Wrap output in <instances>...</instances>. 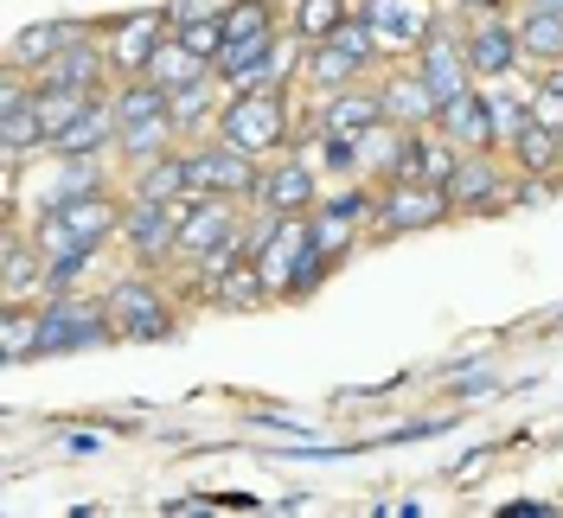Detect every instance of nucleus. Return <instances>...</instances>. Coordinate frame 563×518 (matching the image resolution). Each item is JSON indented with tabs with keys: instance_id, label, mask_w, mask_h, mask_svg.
Masks as SVG:
<instances>
[{
	"instance_id": "nucleus-1",
	"label": "nucleus",
	"mask_w": 563,
	"mask_h": 518,
	"mask_svg": "<svg viewBox=\"0 0 563 518\" xmlns=\"http://www.w3.org/2000/svg\"><path fill=\"white\" fill-rule=\"evenodd\" d=\"M115 103V147L147 167L154 154H167V141L179 135L174 129V90H161L154 77H129L122 84V97H109Z\"/></svg>"
},
{
	"instance_id": "nucleus-2",
	"label": "nucleus",
	"mask_w": 563,
	"mask_h": 518,
	"mask_svg": "<svg viewBox=\"0 0 563 518\" xmlns=\"http://www.w3.org/2000/svg\"><path fill=\"white\" fill-rule=\"evenodd\" d=\"M122 218H129V211H115V199H103V192L65 199V206H52L38 218V256L52 263V256H65V250H103V243L122 231Z\"/></svg>"
},
{
	"instance_id": "nucleus-3",
	"label": "nucleus",
	"mask_w": 563,
	"mask_h": 518,
	"mask_svg": "<svg viewBox=\"0 0 563 518\" xmlns=\"http://www.w3.org/2000/svg\"><path fill=\"white\" fill-rule=\"evenodd\" d=\"M282 135H288V90H282V84L238 90L231 103L218 109V141H231V147H244V154L282 147Z\"/></svg>"
},
{
	"instance_id": "nucleus-4",
	"label": "nucleus",
	"mask_w": 563,
	"mask_h": 518,
	"mask_svg": "<svg viewBox=\"0 0 563 518\" xmlns=\"http://www.w3.org/2000/svg\"><path fill=\"white\" fill-rule=\"evenodd\" d=\"M109 333H115L109 301H90V295H70V288H58V295L45 301L38 352H45V359H58V352H90V345H103Z\"/></svg>"
},
{
	"instance_id": "nucleus-5",
	"label": "nucleus",
	"mask_w": 563,
	"mask_h": 518,
	"mask_svg": "<svg viewBox=\"0 0 563 518\" xmlns=\"http://www.w3.org/2000/svg\"><path fill=\"white\" fill-rule=\"evenodd\" d=\"M449 192L429 186V179H385L378 192V211H372V231L378 238H404V231H435L449 218Z\"/></svg>"
},
{
	"instance_id": "nucleus-6",
	"label": "nucleus",
	"mask_w": 563,
	"mask_h": 518,
	"mask_svg": "<svg viewBox=\"0 0 563 518\" xmlns=\"http://www.w3.org/2000/svg\"><path fill=\"white\" fill-rule=\"evenodd\" d=\"M378 58V33H372V20L358 13L352 26H340L333 38H320L314 58H308V77H314L320 90H346V84H358L365 77V65Z\"/></svg>"
},
{
	"instance_id": "nucleus-7",
	"label": "nucleus",
	"mask_w": 563,
	"mask_h": 518,
	"mask_svg": "<svg viewBox=\"0 0 563 518\" xmlns=\"http://www.w3.org/2000/svg\"><path fill=\"white\" fill-rule=\"evenodd\" d=\"M109 320H115V340H167L174 333L167 295L141 276H122L109 288Z\"/></svg>"
},
{
	"instance_id": "nucleus-8",
	"label": "nucleus",
	"mask_w": 563,
	"mask_h": 518,
	"mask_svg": "<svg viewBox=\"0 0 563 518\" xmlns=\"http://www.w3.org/2000/svg\"><path fill=\"white\" fill-rule=\"evenodd\" d=\"M186 206H192V192H186V199H167V206H147V199H135V206H129V218H122V243L135 250L141 263L179 256V224H186Z\"/></svg>"
},
{
	"instance_id": "nucleus-9",
	"label": "nucleus",
	"mask_w": 563,
	"mask_h": 518,
	"mask_svg": "<svg viewBox=\"0 0 563 518\" xmlns=\"http://www.w3.org/2000/svg\"><path fill=\"white\" fill-rule=\"evenodd\" d=\"M372 211H378V192H365V186H340V192H327L308 218H314V238H320V250L340 263L352 250V238L372 224Z\"/></svg>"
},
{
	"instance_id": "nucleus-10",
	"label": "nucleus",
	"mask_w": 563,
	"mask_h": 518,
	"mask_svg": "<svg viewBox=\"0 0 563 518\" xmlns=\"http://www.w3.org/2000/svg\"><path fill=\"white\" fill-rule=\"evenodd\" d=\"M186 173H192V192H218V199H244V192H256V186H263V173H256V154L231 147V141L186 154Z\"/></svg>"
},
{
	"instance_id": "nucleus-11",
	"label": "nucleus",
	"mask_w": 563,
	"mask_h": 518,
	"mask_svg": "<svg viewBox=\"0 0 563 518\" xmlns=\"http://www.w3.org/2000/svg\"><path fill=\"white\" fill-rule=\"evenodd\" d=\"M167 38H174V20H167V13H129V20H115V26H109V70L147 77L154 52H161Z\"/></svg>"
},
{
	"instance_id": "nucleus-12",
	"label": "nucleus",
	"mask_w": 563,
	"mask_h": 518,
	"mask_svg": "<svg viewBox=\"0 0 563 518\" xmlns=\"http://www.w3.org/2000/svg\"><path fill=\"white\" fill-rule=\"evenodd\" d=\"M417 70L429 77V90H435L442 103H461V97L474 90V65H467V45H455L449 33H435V26H429V38L417 45Z\"/></svg>"
},
{
	"instance_id": "nucleus-13",
	"label": "nucleus",
	"mask_w": 563,
	"mask_h": 518,
	"mask_svg": "<svg viewBox=\"0 0 563 518\" xmlns=\"http://www.w3.org/2000/svg\"><path fill=\"white\" fill-rule=\"evenodd\" d=\"M238 238V211L231 199H218V192H192V206H186V224H179V256H206L218 243Z\"/></svg>"
},
{
	"instance_id": "nucleus-14",
	"label": "nucleus",
	"mask_w": 563,
	"mask_h": 518,
	"mask_svg": "<svg viewBox=\"0 0 563 518\" xmlns=\"http://www.w3.org/2000/svg\"><path fill=\"white\" fill-rule=\"evenodd\" d=\"M256 206L276 211V218H301V211L320 206V186H314V167L308 161H282V167L263 173V186H256Z\"/></svg>"
},
{
	"instance_id": "nucleus-15",
	"label": "nucleus",
	"mask_w": 563,
	"mask_h": 518,
	"mask_svg": "<svg viewBox=\"0 0 563 518\" xmlns=\"http://www.w3.org/2000/svg\"><path fill=\"white\" fill-rule=\"evenodd\" d=\"M378 122H390L385 115V90H372V84H346V90H333V103H327V115H320V135H372Z\"/></svg>"
},
{
	"instance_id": "nucleus-16",
	"label": "nucleus",
	"mask_w": 563,
	"mask_h": 518,
	"mask_svg": "<svg viewBox=\"0 0 563 518\" xmlns=\"http://www.w3.org/2000/svg\"><path fill=\"white\" fill-rule=\"evenodd\" d=\"M109 70V45H90V38H77V45H65V52H52L45 65L33 70L38 90H52V84H65V90H97Z\"/></svg>"
},
{
	"instance_id": "nucleus-17",
	"label": "nucleus",
	"mask_w": 563,
	"mask_h": 518,
	"mask_svg": "<svg viewBox=\"0 0 563 518\" xmlns=\"http://www.w3.org/2000/svg\"><path fill=\"white\" fill-rule=\"evenodd\" d=\"M435 129L455 141L461 154H493V147H499V129H493V109H487V97H481V90H467L461 103H442Z\"/></svg>"
},
{
	"instance_id": "nucleus-18",
	"label": "nucleus",
	"mask_w": 563,
	"mask_h": 518,
	"mask_svg": "<svg viewBox=\"0 0 563 518\" xmlns=\"http://www.w3.org/2000/svg\"><path fill=\"white\" fill-rule=\"evenodd\" d=\"M442 192H449L455 211H493L499 199H506V179H499V167H493L487 154H461Z\"/></svg>"
},
{
	"instance_id": "nucleus-19",
	"label": "nucleus",
	"mask_w": 563,
	"mask_h": 518,
	"mask_svg": "<svg viewBox=\"0 0 563 518\" xmlns=\"http://www.w3.org/2000/svg\"><path fill=\"white\" fill-rule=\"evenodd\" d=\"M103 147H115V103H103V97H90V109L70 122V129H58V135L45 141V154H103Z\"/></svg>"
},
{
	"instance_id": "nucleus-20",
	"label": "nucleus",
	"mask_w": 563,
	"mask_h": 518,
	"mask_svg": "<svg viewBox=\"0 0 563 518\" xmlns=\"http://www.w3.org/2000/svg\"><path fill=\"white\" fill-rule=\"evenodd\" d=\"M365 20L378 33V52H404V45H422L429 38V13H417L410 0H365Z\"/></svg>"
},
{
	"instance_id": "nucleus-21",
	"label": "nucleus",
	"mask_w": 563,
	"mask_h": 518,
	"mask_svg": "<svg viewBox=\"0 0 563 518\" xmlns=\"http://www.w3.org/2000/svg\"><path fill=\"white\" fill-rule=\"evenodd\" d=\"M385 115L397 129H435V115H442V97L429 90V77L410 70V77H390L385 84Z\"/></svg>"
},
{
	"instance_id": "nucleus-22",
	"label": "nucleus",
	"mask_w": 563,
	"mask_h": 518,
	"mask_svg": "<svg viewBox=\"0 0 563 518\" xmlns=\"http://www.w3.org/2000/svg\"><path fill=\"white\" fill-rule=\"evenodd\" d=\"M77 38H90L84 20H45V26H26V33L13 38L7 65H13V70H38L52 52H65V45H77Z\"/></svg>"
},
{
	"instance_id": "nucleus-23",
	"label": "nucleus",
	"mask_w": 563,
	"mask_h": 518,
	"mask_svg": "<svg viewBox=\"0 0 563 518\" xmlns=\"http://www.w3.org/2000/svg\"><path fill=\"white\" fill-rule=\"evenodd\" d=\"M526 58V45H519V26H499V20H487L481 33L467 38V65H474V77H512V65Z\"/></svg>"
},
{
	"instance_id": "nucleus-24",
	"label": "nucleus",
	"mask_w": 563,
	"mask_h": 518,
	"mask_svg": "<svg viewBox=\"0 0 563 518\" xmlns=\"http://www.w3.org/2000/svg\"><path fill=\"white\" fill-rule=\"evenodd\" d=\"M506 154H512V167H519V173H558V161H563V135L551 129V122H538V115H531L526 129L506 141Z\"/></svg>"
},
{
	"instance_id": "nucleus-25",
	"label": "nucleus",
	"mask_w": 563,
	"mask_h": 518,
	"mask_svg": "<svg viewBox=\"0 0 563 518\" xmlns=\"http://www.w3.org/2000/svg\"><path fill=\"white\" fill-rule=\"evenodd\" d=\"M186 192H192L186 154H154V161L135 173V199H147V206H167V199H186Z\"/></svg>"
},
{
	"instance_id": "nucleus-26",
	"label": "nucleus",
	"mask_w": 563,
	"mask_h": 518,
	"mask_svg": "<svg viewBox=\"0 0 563 518\" xmlns=\"http://www.w3.org/2000/svg\"><path fill=\"white\" fill-rule=\"evenodd\" d=\"M211 70H218L211 58H199V52H186L179 38H167V45L154 52V65H147V77H154L161 90H192V84H206Z\"/></svg>"
},
{
	"instance_id": "nucleus-27",
	"label": "nucleus",
	"mask_w": 563,
	"mask_h": 518,
	"mask_svg": "<svg viewBox=\"0 0 563 518\" xmlns=\"http://www.w3.org/2000/svg\"><path fill=\"white\" fill-rule=\"evenodd\" d=\"M90 97H97V90H65V84L38 90V84H33V109H38V129H45V141L58 135V129H70V122L90 109Z\"/></svg>"
},
{
	"instance_id": "nucleus-28",
	"label": "nucleus",
	"mask_w": 563,
	"mask_h": 518,
	"mask_svg": "<svg viewBox=\"0 0 563 518\" xmlns=\"http://www.w3.org/2000/svg\"><path fill=\"white\" fill-rule=\"evenodd\" d=\"M0 147H7V167L26 161L33 147H45V129H38V109L20 103V109H0Z\"/></svg>"
},
{
	"instance_id": "nucleus-29",
	"label": "nucleus",
	"mask_w": 563,
	"mask_h": 518,
	"mask_svg": "<svg viewBox=\"0 0 563 518\" xmlns=\"http://www.w3.org/2000/svg\"><path fill=\"white\" fill-rule=\"evenodd\" d=\"M519 45L538 65H563V13H526L519 20Z\"/></svg>"
},
{
	"instance_id": "nucleus-30",
	"label": "nucleus",
	"mask_w": 563,
	"mask_h": 518,
	"mask_svg": "<svg viewBox=\"0 0 563 518\" xmlns=\"http://www.w3.org/2000/svg\"><path fill=\"white\" fill-rule=\"evenodd\" d=\"M84 192H103V167H97V154H65V173L45 192V211L65 206V199H84Z\"/></svg>"
},
{
	"instance_id": "nucleus-31",
	"label": "nucleus",
	"mask_w": 563,
	"mask_h": 518,
	"mask_svg": "<svg viewBox=\"0 0 563 518\" xmlns=\"http://www.w3.org/2000/svg\"><path fill=\"white\" fill-rule=\"evenodd\" d=\"M218 301L224 308H256V301H269V276H263V263H238V269H224L218 276Z\"/></svg>"
},
{
	"instance_id": "nucleus-32",
	"label": "nucleus",
	"mask_w": 563,
	"mask_h": 518,
	"mask_svg": "<svg viewBox=\"0 0 563 518\" xmlns=\"http://www.w3.org/2000/svg\"><path fill=\"white\" fill-rule=\"evenodd\" d=\"M346 26V0H295V33L301 38H333Z\"/></svg>"
},
{
	"instance_id": "nucleus-33",
	"label": "nucleus",
	"mask_w": 563,
	"mask_h": 518,
	"mask_svg": "<svg viewBox=\"0 0 563 518\" xmlns=\"http://www.w3.org/2000/svg\"><path fill=\"white\" fill-rule=\"evenodd\" d=\"M38 327H45V301L38 308H7V359H38Z\"/></svg>"
},
{
	"instance_id": "nucleus-34",
	"label": "nucleus",
	"mask_w": 563,
	"mask_h": 518,
	"mask_svg": "<svg viewBox=\"0 0 563 518\" xmlns=\"http://www.w3.org/2000/svg\"><path fill=\"white\" fill-rule=\"evenodd\" d=\"M531 115L551 122V129L563 135V65H544V84L531 90Z\"/></svg>"
},
{
	"instance_id": "nucleus-35",
	"label": "nucleus",
	"mask_w": 563,
	"mask_h": 518,
	"mask_svg": "<svg viewBox=\"0 0 563 518\" xmlns=\"http://www.w3.org/2000/svg\"><path fill=\"white\" fill-rule=\"evenodd\" d=\"M244 33H276L269 0H238V7L224 13V38H244Z\"/></svg>"
},
{
	"instance_id": "nucleus-36",
	"label": "nucleus",
	"mask_w": 563,
	"mask_h": 518,
	"mask_svg": "<svg viewBox=\"0 0 563 518\" xmlns=\"http://www.w3.org/2000/svg\"><path fill=\"white\" fill-rule=\"evenodd\" d=\"M174 38L186 45V52H199V58L218 65V52H224V20H192V26H174Z\"/></svg>"
},
{
	"instance_id": "nucleus-37",
	"label": "nucleus",
	"mask_w": 563,
	"mask_h": 518,
	"mask_svg": "<svg viewBox=\"0 0 563 518\" xmlns=\"http://www.w3.org/2000/svg\"><path fill=\"white\" fill-rule=\"evenodd\" d=\"M320 167L327 173H365V154H358V141H346V135H320Z\"/></svg>"
},
{
	"instance_id": "nucleus-38",
	"label": "nucleus",
	"mask_w": 563,
	"mask_h": 518,
	"mask_svg": "<svg viewBox=\"0 0 563 518\" xmlns=\"http://www.w3.org/2000/svg\"><path fill=\"white\" fill-rule=\"evenodd\" d=\"M206 115H211L206 84H192V90H174V129H179V135H192V129H199Z\"/></svg>"
},
{
	"instance_id": "nucleus-39",
	"label": "nucleus",
	"mask_w": 563,
	"mask_h": 518,
	"mask_svg": "<svg viewBox=\"0 0 563 518\" xmlns=\"http://www.w3.org/2000/svg\"><path fill=\"white\" fill-rule=\"evenodd\" d=\"M161 13H167L174 26H192V20H224V13H231V0H167Z\"/></svg>"
},
{
	"instance_id": "nucleus-40",
	"label": "nucleus",
	"mask_w": 563,
	"mask_h": 518,
	"mask_svg": "<svg viewBox=\"0 0 563 518\" xmlns=\"http://www.w3.org/2000/svg\"><path fill=\"white\" fill-rule=\"evenodd\" d=\"M487 109H493V129H499V141H512L531 122V103H519V97H487Z\"/></svg>"
},
{
	"instance_id": "nucleus-41",
	"label": "nucleus",
	"mask_w": 563,
	"mask_h": 518,
	"mask_svg": "<svg viewBox=\"0 0 563 518\" xmlns=\"http://www.w3.org/2000/svg\"><path fill=\"white\" fill-rule=\"evenodd\" d=\"M544 192H551V173H526V186H519V206H544Z\"/></svg>"
},
{
	"instance_id": "nucleus-42",
	"label": "nucleus",
	"mask_w": 563,
	"mask_h": 518,
	"mask_svg": "<svg viewBox=\"0 0 563 518\" xmlns=\"http://www.w3.org/2000/svg\"><path fill=\"white\" fill-rule=\"evenodd\" d=\"M70 454H103V436H90V429H70V436H58Z\"/></svg>"
},
{
	"instance_id": "nucleus-43",
	"label": "nucleus",
	"mask_w": 563,
	"mask_h": 518,
	"mask_svg": "<svg viewBox=\"0 0 563 518\" xmlns=\"http://www.w3.org/2000/svg\"><path fill=\"white\" fill-rule=\"evenodd\" d=\"M558 506H544V499H519V506H506V518H551Z\"/></svg>"
},
{
	"instance_id": "nucleus-44",
	"label": "nucleus",
	"mask_w": 563,
	"mask_h": 518,
	"mask_svg": "<svg viewBox=\"0 0 563 518\" xmlns=\"http://www.w3.org/2000/svg\"><path fill=\"white\" fill-rule=\"evenodd\" d=\"M487 372H461V378H455V397H474V390H487Z\"/></svg>"
},
{
	"instance_id": "nucleus-45",
	"label": "nucleus",
	"mask_w": 563,
	"mask_h": 518,
	"mask_svg": "<svg viewBox=\"0 0 563 518\" xmlns=\"http://www.w3.org/2000/svg\"><path fill=\"white\" fill-rule=\"evenodd\" d=\"M531 13H563V0H531Z\"/></svg>"
},
{
	"instance_id": "nucleus-46",
	"label": "nucleus",
	"mask_w": 563,
	"mask_h": 518,
	"mask_svg": "<svg viewBox=\"0 0 563 518\" xmlns=\"http://www.w3.org/2000/svg\"><path fill=\"white\" fill-rule=\"evenodd\" d=\"M461 7H493V0H461Z\"/></svg>"
}]
</instances>
